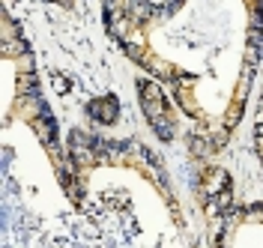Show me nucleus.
<instances>
[{"label": "nucleus", "mask_w": 263, "mask_h": 248, "mask_svg": "<svg viewBox=\"0 0 263 248\" xmlns=\"http://www.w3.org/2000/svg\"><path fill=\"white\" fill-rule=\"evenodd\" d=\"M90 111L96 117H102V120H108V123H114V117H117V99L114 96H105V108L99 105V102H93L90 105Z\"/></svg>", "instance_id": "nucleus-1"}]
</instances>
